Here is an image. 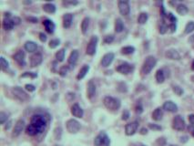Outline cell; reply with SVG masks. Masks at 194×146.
<instances>
[{"label":"cell","mask_w":194,"mask_h":146,"mask_svg":"<svg viewBox=\"0 0 194 146\" xmlns=\"http://www.w3.org/2000/svg\"><path fill=\"white\" fill-rule=\"evenodd\" d=\"M47 125L46 118L41 114H35L32 116L30 123L26 128V132L29 136H36L41 133Z\"/></svg>","instance_id":"cell-1"},{"label":"cell","mask_w":194,"mask_h":146,"mask_svg":"<svg viewBox=\"0 0 194 146\" xmlns=\"http://www.w3.org/2000/svg\"><path fill=\"white\" fill-rule=\"evenodd\" d=\"M157 64V59L155 57L153 56H148L141 67V73L144 75H148L149 73H150V71L154 69V67Z\"/></svg>","instance_id":"cell-2"},{"label":"cell","mask_w":194,"mask_h":146,"mask_svg":"<svg viewBox=\"0 0 194 146\" xmlns=\"http://www.w3.org/2000/svg\"><path fill=\"white\" fill-rule=\"evenodd\" d=\"M103 103L105 105V107L108 110H117L120 108L121 106V102L119 99L111 97V96H107L104 98L103 100Z\"/></svg>","instance_id":"cell-3"},{"label":"cell","mask_w":194,"mask_h":146,"mask_svg":"<svg viewBox=\"0 0 194 146\" xmlns=\"http://www.w3.org/2000/svg\"><path fill=\"white\" fill-rule=\"evenodd\" d=\"M95 146H109L110 139L105 131H100L94 139Z\"/></svg>","instance_id":"cell-4"},{"label":"cell","mask_w":194,"mask_h":146,"mask_svg":"<svg viewBox=\"0 0 194 146\" xmlns=\"http://www.w3.org/2000/svg\"><path fill=\"white\" fill-rule=\"evenodd\" d=\"M66 126H67L68 131H69V133H73V134L78 133V132L79 131L80 128H81L80 123H79L77 120H75V119H70V120H69V121H67V123H66Z\"/></svg>","instance_id":"cell-5"},{"label":"cell","mask_w":194,"mask_h":146,"mask_svg":"<svg viewBox=\"0 0 194 146\" xmlns=\"http://www.w3.org/2000/svg\"><path fill=\"white\" fill-rule=\"evenodd\" d=\"M98 41H99V39L97 36H93L89 43H88V46H87V49H86V52L88 55L89 56H93L96 54V50H97V45H98Z\"/></svg>","instance_id":"cell-6"},{"label":"cell","mask_w":194,"mask_h":146,"mask_svg":"<svg viewBox=\"0 0 194 146\" xmlns=\"http://www.w3.org/2000/svg\"><path fill=\"white\" fill-rule=\"evenodd\" d=\"M12 93L20 101H26L29 99V96L28 95V93L24 90H22L20 87H14L12 89Z\"/></svg>","instance_id":"cell-7"},{"label":"cell","mask_w":194,"mask_h":146,"mask_svg":"<svg viewBox=\"0 0 194 146\" xmlns=\"http://www.w3.org/2000/svg\"><path fill=\"white\" fill-rule=\"evenodd\" d=\"M172 127L176 131H183L186 127L185 121H184L183 117L180 115L175 116L173 119V121H172Z\"/></svg>","instance_id":"cell-8"},{"label":"cell","mask_w":194,"mask_h":146,"mask_svg":"<svg viewBox=\"0 0 194 146\" xmlns=\"http://www.w3.org/2000/svg\"><path fill=\"white\" fill-rule=\"evenodd\" d=\"M116 70L120 73V74H124V75H127V74H129L131 73L133 70H134V67L127 62H124L120 65H119L117 68H116Z\"/></svg>","instance_id":"cell-9"},{"label":"cell","mask_w":194,"mask_h":146,"mask_svg":"<svg viewBox=\"0 0 194 146\" xmlns=\"http://www.w3.org/2000/svg\"><path fill=\"white\" fill-rule=\"evenodd\" d=\"M118 6H119V13L122 16H128L130 13V7H129V3L128 1L120 0V1H119Z\"/></svg>","instance_id":"cell-10"},{"label":"cell","mask_w":194,"mask_h":146,"mask_svg":"<svg viewBox=\"0 0 194 146\" xmlns=\"http://www.w3.org/2000/svg\"><path fill=\"white\" fill-rule=\"evenodd\" d=\"M138 128H139V122L136 121H132L130 123H128L125 126V133L128 136H131V135H133L137 131Z\"/></svg>","instance_id":"cell-11"},{"label":"cell","mask_w":194,"mask_h":146,"mask_svg":"<svg viewBox=\"0 0 194 146\" xmlns=\"http://www.w3.org/2000/svg\"><path fill=\"white\" fill-rule=\"evenodd\" d=\"M114 58H115L114 53H112V52L106 53V54L102 57L101 61H100V63H101L102 67H104V68L109 67V66L112 63V61L114 60Z\"/></svg>","instance_id":"cell-12"},{"label":"cell","mask_w":194,"mask_h":146,"mask_svg":"<svg viewBox=\"0 0 194 146\" xmlns=\"http://www.w3.org/2000/svg\"><path fill=\"white\" fill-rule=\"evenodd\" d=\"M25 128V121L23 120H18L16 124L15 127L13 129V132H12V136L13 137H18L20 135V133L22 132V131Z\"/></svg>","instance_id":"cell-13"},{"label":"cell","mask_w":194,"mask_h":146,"mask_svg":"<svg viewBox=\"0 0 194 146\" xmlns=\"http://www.w3.org/2000/svg\"><path fill=\"white\" fill-rule=\"evenodd\" d=\"M43 61V57L40 53H36L30 58V66L32 68L39 66Z\"/></svg>","instance_id":"cell-14"},{"label":"cell","mask_w":194,"mask_h":146,"mask_svg":"<svg viewBox=\"0 0 194 146\" xmlns=\"http://www.w3.org/2000/svg\"><path fill=\"white\" fill-rule=\"evenodd\" d=\"M71 114H72L74 117L82 118L83 115H84V111H83L82 108H81L78 103H75V104L71 107Z\"/></svg>","instance_id":"cell-15"},{"label":"cell","mask_w":194,"mask_h":146,"mask_svg":"<svg viewBox=\"0 0 194 146\" xmlns=\"http://www.w3.org/2000/svg\"><path fill=\"white\" fill-rule=\"evenodd\" d=\"M14 59L22 67L26 66V60H25V52L23 50H18L14 55Z\"/></svg>","instance_id":"cell-16"},{"label":"cell","mask_w":194,"mask_h":146,"mask_svg":"<svg viewBox=\"0 0 194 146\" xmlns=\"http://www.w3.org/2000/svg\"><path fill=\"white\" fill-rule=\"evenodd\" d=\"M162 108H163V110H165L166 111H169V112H176V111L178 110V106H177V104L174 103V102L171 101V100L165 101Z\"/></svg>","instance_id":"cell-17"},{"label":"cell","mask_w":194,"mask_h":146,"mask_svg":"<svg viewBox=\"0 0 194 146\" xmlns=\"http://www.w3.org/2000/svg\"><path fill=\"white\" fill-rule=\"evenodd\" d=\"M165 56L169 59H173V60H179V59H180L179 53L176 49H170L167 50L166 53H165Z\"/></svg>","instance_id":"cell-18"},{"label":"cell","mask_w":194,"mask_h":146,"mask_svg":"<svg viewBox=\"0 0 194 146\" xmlns=\"http://www.w3.org/2000/svg\"><path fill=\"white\" fill-rule=\"evenodd\" d=\"M43 25H44V28H45V29H46V31L48 33H49V34L54 33L55 29H56V25H55V23L52 20L46 19V20L43 21Z\"/></svg>","instance_id":"cell-19"},{"label":"cell","mask_w":194,"mask_h":146,"mask_svg":"<svg viewBox=\"0 0 194 146\" xmlns=\"http://www.w3.org/2000/svg\"><path fill=\"white\" fill-rule=\"evenodd\" d=\"M73 21V15L70 13L65 14L63 16V27L64 29H69Z\"/></svg>","instance_id":"cell-20"},{"label":"cell","mask_w":194,"mask_h":146,"mask_svg":"<svg viewBox=\"0 0 194 146\" xmlns=\"http://www.w3.org/2000/svg\"><path fill=\"white\" fill-rule=\"evenodd\" d=\"M96 90H97V88L95 83L92 80H89L88 83V96L89 99L94 97V95L96 94Z\"/></svg>","instance_id":"cell-21"},{"label":"cell","mask_w":194,"mask_h":146,"mask_svg":"<svg viewBox=\"0 0 194 146\" xmlns=\"http://www.w3.org/2000/svg\"><path fill=\"white\" fill-rule=\"evenodd\" d=\"M78 59H79V51H78L77 49H75V50H73V51L70 53L69 58V59H68V62H69V65L74 66V65L77 63Z\"/></svg>","instance_id":"cell-22"},{"label":"cell","mask_w":194,"mask_h":146,"mask_svg":"<svg viewBox=\"0 0 194 146\" xmlns=\"http://www.w3.org/2000/svg\"><path fill=\"white\" fill-rule=\"evenodd\" d=\"M24 48H25V49H26L27 51H28V52H30V53H33V52H35V51L37 50L38 45H37V43H35V42H33V41H27V42L25 43Z\"/></svg>","instance_id":"cell-23"},{"label":"cell","mask_w":194,"mask_h":146,"mask_svg":"<svg viewBox=\"0 0 194 146\" xmlns=\"http://www.w3.org/2000/svg\"><path fill=\"white\" fill-rule=\"evenodd\" d=\"M2 26H3V29L5 30H11V29H13L15 24H14V22H13L12 19H4Z\"/></svg>","instance_id":"cell-24"},{"label":"cell","mask_w":194,"mask_h":146,"mask_svg":"<svg viewBox=\"0 0 194 146\" xmlns=\"http://www.w3.org/2000/svg\"><path fill=\"white\" fill-rule=\"evenodd\" d=\"M162 117H163V110H162L161 108H157L152 112V119L154 121H160L162 119Z\"/></svg>","instance_id":"cell-25"},{"label":"cell","mask_w":194,"mask_h":146,"mask_svg":"<svg viewBox=\"0 0 194 146\" xmlns=\"http://www.w3.org/2000/svg\"><path fill=\"white\" fill-rule=\"evenodd\" d=\"M89 66H88V65H84V66L80 69V70H79V72L78 76H77V79H78L79 80H80L84 79V78H85V76L88 74V72H89Z\"/></svg>","instance_id":"cell-26"},{"label":"cell","mask_w":194,"mask_h":146,"mask_svg":"<svg viewBox=\"0 0 194 146\" xmlns=\"http://www.w3.org/2000/svg\"><path fill=\"white\" fill-rule=\"evenodd\" d=\"M56 6L51 3H47L43 6V10L48 14H54L56 12Z\"/></svg>","instance_id":"cell-27"},{"label":"cell","mask_w":194,"mask_h":146,"mask_svg":"<svg viewBox=\"0 0 194 146\" xmlns=\"http://www.w3.org/2000/svg\"><path fill=\"white\" fill-rule=\"evenodd\" d=\"M124 30V23L120 19H117L115 21V31L117 33H120Z\"/></svg>","instance_id":"cell-28"},{"label":"cell","mask_w":194,"mask_h":146,"mask_svg":"<svg viewBox=\"0 0 194 146\" xmlns=\"http://www.w3.org/2000/svg\"><path fill=\"white\" fill-rule=\"evenodd\" d=\"M89 26V18L86 17V18H84V19L81 22V31L84 35L87 33Z\"/></svg>","instance_id":"cell-29"},{"label":"cell","mask_w":194,"mask_h":146,"mask_svg":"<svg viewBox=\"0 0 194 146\" xmlns=\"http://www.w3.org/2000/svg\"><path fill=\"white\" fill-rule=\"evenodd\" d=\"M155 78H156V80L158 83H163L164 80H165V75H164V72L162 70H159L157 72H156V75H155Z\"/></svg>","instance_id":"cell-30"},{"label":"cell","mask_w":194,"mask_h":146,"mask_svg":"<svg viewBox=\"0 0 194 146\" xmlns=\"http://www.w3.org/2000/svg\"><path fill=\"white\" fill-rule=\"evenodd\" d=\"M177 12H178V14H179L181 16H184L189 12V8L184 4H179L177 7Z\"/></svg>","instance_id":"cell-31"},{"label":"cell","mask_w":194,"mask_h":146,"mask_svg":"<svg viewBox=\"0 0 194 146\" xmlns=\"http://www.w3.org/2000/svg\"><path fill=\"white\" fill-rule=\"evenodd\" d=\"M148 19H149L148 14L145 13V12H142V13L139 14V16L138 18V23L140 24V25H143V24H145L148 21Z\"/></svg>","instance_id":"cell-32"},{"label":"cell","mask_w":194,"mask_h":146,"mask_svg":"<svg viewBox=\"0 0 194 146\" xmlns=\"http://www.w3.org/2000/svg\"><path fill=\"white\" fill-rule=\"evenodd\" d=\"M134 51H135V48L132 46H127L121 49V54L123 55H130L134 53Z\"/></svg>","instance_id":"cell-33"},{"label":"cell","mask_w":194,"mask_h":146,"mask_svg":"<svg viewBox=\"0 0 194 146\" xmlns=\"http://www.w3.org/2000/svg\"><path fill=\"white\" fill-rule=\"evenodd\" d=\"M65 54H66V50L65 49H59L57 53H56V59L59 62H62L65 59Z\"/></svg>","instance_id":"cell-34"},{"label":"cell","mask_w":194,"mask_h":146,"mask_svg":"<svg viewBox=\"0 0 194 146\" xmlns=\"http://www.w3.org/2000/svg\"><path fill=\"white\" fill-rule=\"evenodd\" d=\"M193 31H194V22H193V21H189V22L186 25L184 32H185L186 34H189V33H191V32H193Z\"/></svg>","instance_id":"cell-35"},{"label":"cell","mask_w":194,"mask_h":146,"mask_svg":"<svg viewBox=\"0 0 194 146\" xmlns=\"http://www.w3.org/2000/svg\"><path fill=\"white\" fill-rule=\"evenodd\" d=\"M0 63H1V69H2V70H6L8 69L9 63H8V61L4 57L0 58Z\"/></svg>","instance_id":"cell-36"},{"label":"cell","mask_w":194,"mask_h":146,"mask_svg":"<svg viewBox=\"0 0 194 146\" xmlns=\"http://www.w3.org/2000/svg\"><path fill=\"white\" fill-rule=\"evenodd\" d=\"M37 77L38 74L34 72H25L20 76V78H31V79H36Z\"/></svg>","instance_id":"cell-37"},{"label":"cell","mask_w":194,"mask_h":146,"mask_svg":"<svg viewBox=\"0 0 194 146\" xmlns=\"http://www.w3.org/2000/svg\"><path fill=\"white\" fill-rule=\"evenodd\" d=\"M59 44H60V40H59V39H52V40L49 42V48H50V49H56L57 47H59Z\"/></svg>","instance_id":"cell-38"},{"label":"cell","mask_w":194,"mask_h":146,"mask_svg":"<svg viewBox=\"0 0 194 146\" xmlns=\"http://www.w3.org/2000/svg\"><path fill=\"white\" fill-rule=\"evenodd\" d=\"M173 91L175 92V94H177L178 96H181L184 93V90L182 88H180L179 86H173Z\"/></svg>","instance_id":"cell-39"},{"label":"cell","mask_w":194,"mask_h":146,"mask_svg":"<svg viewBox=\"0 0 194 146\" xmlns=\"http://www.w3.org/2000/svg\"><path fill=\"white\" fill-rule=\"evenodd\" d=\"M61 134H62V130L60 127H57L54 131V135H55V138L57 140H60L61 138Z\"/></svg>","instance_id":"cell-40"},{"label":"cell","mask_w":194,"mask_h":146,"mask_svg":"<svg viewBox=\"0 0 194 146\" xmlns=\"http://www.w3.org/2000/svg\"><path fill=\"white\" fill-rule=\"evenodd\" d=\"M69 70V69L68 66H63V67H61L60 70H59V75H60L61 77H65V76L68 74Z\"/></svg>","instance_id":"cell-41"},{"label":"cell","mask_w":194,"mask_h":146,"mask_svg":"<svg viewBox=\"0 0 194 146\" xmlns=\"http://www.w3.org/2000/svg\"><path fill=\"white\" fill-rule=\"evenodd\" d=\"M169 27L165 23V22H163L162 24H161V26L159 27V33L160 34H165L167 31H168V29H169Z\"/></svg>","instance_id":"cell-42"},{"label":"cell","mask_w":194,"mask_h":146,"mask_svg":"<svg viewBox=\"0 0 194 146\" xmlns=\"http://www.w3.org/2000/svg\"><path fill=\"white\" fill-rule=\"evenodd\" d=\"M8 117L5 112H3V111L0 112V123H1V124H4L8 121Z\"/></svg>","instance_id":"cell-43"},{"label":"cell","mask_w":194,"mask_h":146,"mask_svg":"<svg viewBox=\"0 0 194 146\" xmlns=\"http://www.w3.org/2000/svg\"><path fill=\"white\" fill-rule=\"evenodd\" d=\"M114 41V37L112 35H108L104 38V43L106 44H110Z\"/></svg>","instance_id":"cell-44"},{"label":"cell","mask_w":194,"mask_h":146,"mask_svg":"<svg viewBox=\"0 0 194 146\" xmlns=\"http://www.w3.org/2000/svg\"><path fill=\"white\" fill-rule=\"evenodd\" d=\"M149 128L152 131H160L162 128L161 126L158 125V124H155V123H149Z\"/></svg>","instance_id":"cell-45"},{"label":"cell","mask_w":194,"mask_h":146,"mask_svg":"<svg viewBox=\"0 0 194 146\" xmlns=\"http://www.w3.org/2000/svg\"><path fill=\"white\" fill-rule=\"evenodd\" d=\"M129 116H130L129 111L128 110H125L123 111V113H122V118H121V119H122L123 121H127V120H129Z\"/></svg>","instance_id":"cell-46"},{"label":"cell","mask_w":194,"mask_h":146,"mask_svg":"<svg viewBox=\"0 0 194 146\" xmlns=\"http://www.w3.org/2000/svg\"><path fill=\"white\" fill-rule=\"evenodd\" d=\"M25 88H26V90H28L29 92H33V91L36 90V87H35L34 85H32V84H26Z\"/></svg>","instance_id":"cell-47"},{"label":"cell","mask_w":194,"mask_h":146,"mask_svg":"<svg viewBox=\"0 0 194 146\" xmlns=\"http://www.w3.org/2000/svg\"><path fill=\"white\" fill-rule=\"evenodd\" d=\"M78 4H79L78 1H69V0H67V1H63V5H65L66 7L67 6H76Z\"/></svg>","instance_id":"cell-48"},{"label":"cell","mask_w":194,"mask_h":146,"mask_svg":"<svg viewBox=\"0 0 194 146\" xmlns=\"http://www.w3.org/2000/svg\"><path fill=\"white\" fill-rule=\"evenodd\" d=\"M27 21H29L30 23H38V19L37 18H34V17H28L26 18Z\"/></svg>","instance_id":"cell-49"},{"label":"cell","mask_w":194,"mask_h":146,"mask_svg":"<svg viewBox=\"0 0 194 146\" xmlns=\"http://www.w3.org/2000/svg\"><path fill=\"white\" fill-rule=\"evenodd\" d=\"M47 35L46 34H44V33H39V39H40V41L41 42H46L47 41Z\"/></svg>","instance_id":"cell-50"},{"label":"cell","mask_w":194,"mask_h":146,"mask_svg":"<svg viewBox=\"0 0 194 146\" xmlns=\"http://www.w3.org/2000/svg\"><path fill=\"white\" fill-rule=\"evenodd\" d=\"M142 111H143V107L141 106V104L137 105L136 106V112L139 113V114H140V113H142Z\"/></svg>","instance_id":"cell-51"},{"label":"cell","mask_w":194,"mask_h":146,"mask_svg":"<svg viewBox=\"0 0 194 146\" xmlns=\"http://www.w3.org/2000/svg\"><path fill=\"white\" fill-rule=\"evenodd\" d=\"M12 20H13V22H14V24H15V25H19V24H20V22H21V19H20L18 17H15V18H13V19H12Z\"/></svg>","instance_id":"cell-52"},{"label":"cell","mask_w":194,"mask_h":146,"mask_svg":"<svg viewBox=\"0 0 194 146\" xmlns=\"http://www.w3.org/2000/svg\"><path fill=\"white\" fill-rule=\"evenodd\" d=\"M189 121L191 125H194V114L189 115Z\"/></svg>","instance_id":"cell-53"},{"label":"cell","mask_w":194,"mask_h":146,"mask_svg":"<svg viewBox=\"0 0 194 146\" xmlns=\"http://www.w3.org/2000/svg\"><path fill=\"white\" fill-rule=\"evenodd\" d=\"M11 123H12V121H9L7 123V125H6L5 129H6V130H8V129L10 128V126H11Z\"/></svg>","instance_id":"cell-54"},{"label":"cell","mask_w":194,"mask_h":146,"mask_svg":"<svg viewBox=\"0 0 194 146\" xmlns=\"http://www.w3.org/2000/svg\"><path fill=\"white\" fill-rule=\"evenodd\" d=\"M147 132H148V131H147V129H145V128H142L141 131H140V133H141V134H146Z\"/></svg>","instance_id":"cell-55"},{"label":"cell","mask_w":194,"mask_h":146,"mask_svg":"<svg viewBox=\"0 0 194 146\" xmlns=\"http://www.w3.org/2000/svg\"><path fill=\"white\" fill-rule=\"evenodd\" d=\"M189 41H190V42L194 41V35H193V36H191V37L189 38Z\"/></svg>","instance_id":"cell-56"},{"label":"cell","mask_w":194,"mask_h":146,"mask_svg":"<svg viewBox=\"0 0 194 146\" xmlns=\"http://www.w3.org/2000/svg\"><path fill=\"white\" fill-rule=\"evenodd\" d=\"M191 70H194V60L192 61V64H191Z\"/></svg>","instance_id":"cell-57"},{"label":"cell","mask_w":194,"mask_h":146,"mask_svg":"<svg viewBox=\"0 0 194 146\" xmlns=\"http://www.w3.org/2000/svg\"><path fill=\"white\" fill-rule=\"evenodd\" d=\"M31 3H32L31 1H28V2H26V1H25V2H24V4H31Z\"/></svg>","instance_id":"cell-58"},{"label":"cell","mask_w":194,"mask_h":146,"mask_svg":"<svg viewBox=\"0 0 194 146\" xmlns=\"http://www.w3.org/2000/svg\"><path fill=\"white\" fill-rule=\"evenodd\" d=\"M191 134H192V136H193V137H194V130H193V131H191Z\"/></svg>","instance_id":"cell-59"},{"label":"cell","mask_w":194,"mask_h":146,"mask_svg":"<svg viewBox=\"0 0 194 146\" xmlns=\"http://www.w3.org/2000/svg\"><path fill=\"white\" fill-rule=\"evenodd\" d=\"M170 146H176V145H170Z\"/></svg>","instance_id":"cell-60"}]
</instances>
